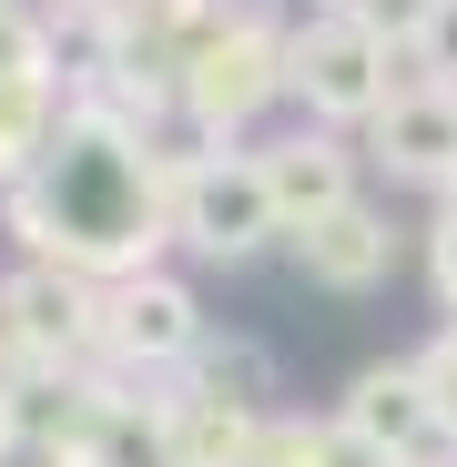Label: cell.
Listing matches in <instances>:
<instances>
[{"instance_id":"obj_14","label":"cell","mask_w":457,"mask_h":467,"mask_svg":"<svg viewBox=\"0 0 457 467\" xmlns=\"http://www.w3.org/2000/svg\"><path fill=\"white\" fill-rule=\"evenodd\" d=\"M427 265H437V295L457 305V193H447V213H437V244H427Z\"/></svg>"},{"instance_id":"obj_13","label":"cell","mask_w":457,"mask_h":467,"mask_svg":"<svg viewBox=\"0 0 457 467\" xmlns=\"http://www.w3.org/2000/svg\"><path fill=\"white\" fill-rule=\"evenodd\" d=\"M417 376H427V386H437V417H447V427H457V336H447V346H437V356H417Z\"/></svg>"},{"instance_id":"obj_7","label":"cell","mask_w":457,"mask_h":467,"mask_svg":"<svg viewBox=\"0 0 457 467\" xmlns=\"http://www.w3.org/2000/svg\"><path fill=\"white\" fill-rule=\"evenodd\" d=\"M102 336H112L122 356H142V366H173V356L203 346V316H193V295H183L173 275H122L112 305H102Z\"/></svg>"},{"instance_id":"obj_9","label":"cell","mask_w":457,"mask_h":467,"mask_svg":"<svg viewBox=\"0 0 457 467\" xmlns=\"http://www.w3.org/2000/svg\"><path fill=\"white\" fill-rule=\"evenodd\" d=\"M254 173H265V193H275L285 223H316V213H336V203L356 193V163H346L336 132H285V142H265Z\"/></svg>"},{"instance_id":"obj_11","label":"cell","mask_w":457,"mask_h":467,"mask_svg":"<svg viewBox=\"0 0 457 467\" xmlns=\"http://www.w3.org/2000/svg\"><path fill=\"white\" fill-rule=\"evenodd\" d=\"M427 11H437V0H346V21H356L366 41H417Z\"/></svg>"},{"instance_id":"obj_12","label":"cell","mask_w":457,"mask_h":467,"mask_svg":"<svg viewBox=\"0 0 457 467\" xmlns=\"http://www.w3.org/2000/svg\"><path fill=\"white\" fill-rule=\"evenodd\" d=\"M417 61H427V82H447V92H457V0H437V11H427Z\"/></svg>"},{"instance_id":"obj_3","label":"cell","mask_w":457,"mask_h":467,"mask_svg":"<svg viewBox=\"0 0 457 467\" xmlns=\"http://www.w3.org/2000/svg\"><path fill=\"white\" fill-rule=\"evenodd\" d=\"M346 437H366L387 467H457V427L437 417V386L417 366H366L346 386Z\"/></svg>"},{"instance_id":"obj_5","label":"cell","mask_w":457,"mask_h":467,"mask_svg":"<svg viewBox=\"0 0 457 467\" xmlns=\"http://www.w3.org/2000/svg\"><path fill=\"white\" fill-rule=\"evenodd\" d=\"M285 61H295V92L316 102L326 122H376V112H387V41H366L346 11L316 41H295Z\"/></svg>"},{"instance_id":"obj_1","label":"cell","mask_w":457,"mask_h":467,"mask_svg":"<svg viewBox=\"0 0 457 467\" xmlns=\"http://www.w3.org/2000/svg\"><path fill=\"white\" fill-rule=\"evenodd\" d=\"M21 223L51 265L82 275H132L152 223H163V183H152V152L132 142V122H112L102 102L71 112L41 142V173L21 183Z\"/></svg>"},{"instance_id":"obj_4","label":"cell","mask_w":457,"mask_h":467,"mask_svg":"<svg viewBox=\"0 0 457 467\" xmlns=\"http://www.w3.org/2000/svg\"><path fill=\"white\" fill-rule=\"evenodd\" d=\"M285 254H295L305 285H326V295H366V285L397 275V234H387V213H366V203L346 193V203L316 213V223H285Z\"/></svg>"},{"instance_id":"obj_6","label":"cell","mask_w":457,"mask_h":467,"mask_svg":"<svg viewBox=\"0 0 457 467\" xmlns=\"http://www.w3.org/2000/svg\"><path fill=\"white\" fill-rule=\"evenodd\" d=\"M376 163L397 183H447L457 173V92L447 82L387 92V112H376Z\"/></svg>"},{"instance_id":"obj_2","label":"cell","mask_w":457,"mask_h":467,"mask_svg":"<svg viewBox=\"0 0 457 467\" xmlns=\"http://www.w3.org/2000/svg\"><path fill=\"white\" fill-rule=\"evenodd\" d=\"M163 213H173V234H183L203 265H244V254H265L275 234H285V213H275V193H265V173H254V152H234V163L213 152V163L173 173Z\"/></svg>"},{"instance_id":"obj_10","label":"cell","mask_w":457,"mask_h":467,"mask_svg":"<svg viewBox=\"0 0 457 467\" xmlns=\"http://www.w3.org/2000/svg\"><path fill=\"white\" fill-rule=\"evenodd\" d=\"M193 356H203V397H213V407H234V417H265V397H275V366H265V346L223 336V346H193Z\"/></svg>"},{"instance_id":"obj_8","label":"cell","mask_w":457,"mask_h":467,"mask_svg":"<svg viewBox=\"0 0 457 467\" xmlns=\"http://www.w3.org/2000/svg\"><path fill=\"white\" fill-rule=\"evenodd\" d=\"M0 316L21 326L31 356H71V346L102 336V316H92V275H82V265H31L21 285H0Z\"/></svg>"}]
</instances>
